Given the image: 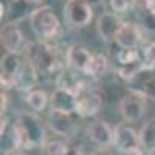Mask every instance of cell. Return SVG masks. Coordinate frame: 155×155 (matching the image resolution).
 <instances>
[{
  "label": "cell",
  "mask_w": 155,
  "mask_h": 155,
  "mask_svg": "<svg viewBox=\"0 0 155 155\" xmlns=\"http://www.w3.org/2000/svg\"><path fill=\"white\" fill-rule=\"evenodd\" d=\"M48 124L51 130L59 137H71L76 132V126H74V121L71 120V113L50 110Z\"/></svg>",
  "instance_id": "4fadbf2b"
},
{
  "label": "cell",
  "mask_w": 155,
  "mask_h": 155,
  "mask_svg": "<svg viewBox=\"0 0 155 155\" xmlns=\"http://www.w3.org/2000/svg\"><path fill=\"white\" fill-rule=\"evenodd\" d=\"M109 68V59L106 54L102 53H93L92 61L88 64V68L85 71V74L90 76H102Z\"/></svg>",
  "instance_id": "d6986e66"
},
{
  "label": "cell",
  "mask_w": 155,
  "mask_h": 155,
  "mask_svg": "<svg viewBox=\"0 0 155 155\" xmlns=\"http://www.w3.org/2000/svg\"><path fill=\"white\" fill-rule=\"evenodd\" d=\"M67 155H82V152H81L79 147H70L68 152H67Z\"/></svg>",
  "instance_id": "484cf974"
},
{
  "label": "cell",
  "mask_w": 155,
  "mask_h": 155,
  "mask_svg": "<svg viewBox=\"0 0 155 155\" xmlns=\"http://www.w3.org/2000/svg\"><path fill=\"white\" fill-rule=\"evenodd\" d=\"M147 109V96L141 92L127 93L120 102V113L126 123H137L144 116Z\"/></svg>",
  "instance_id": "277c9868"
},
{
  "label": "cell",
  "mask_w": 155,
  "mask_h": 155,
  "mask_svg": "<svg viewBox=\"0 0 155 155\" xmlns=\"http://www.w3.org/2000/svg\"><path fill=\"white\" fill-rule=\"evenodd\" d=\"M143 64H144V70H150V68L155 67V42L149 44V45L144 48Z\"/></svg>",
  "instance_id": "7402d4cb"
},
{
  "label": "cell",
  "mask_w": 155,
  "mask_h": 155,
  "mask_svg": "<svg viewBox=\"0 0 155 155\" xmlns=\"http://www.w3.org/2000/svg\"><path fill=\"white\" fill-rule=\"evenodd\" d=\"M11 135L14 149H33L47 144L44 123L34 113H20L11 126Z\"/></svg>",
  "instance_id": "6da1fadb"
},
{
  "label": "cell",
  "mask_w": 155,
  "mask_h": 155,
  "mask_svg": "<svg viewBox=\"0 0 155 155\" xmlns=\"http://www.w3.org/2000/svg\"><path fill=\"white\" fill-rule=\"evenodd\" d=\"M140 143L141 149L152 153L155 150V118L147 120L140 130Z\"/></svg>",
  "instance_id": "e0dca14e"
},
{
  "label": "cell",
  "mask_w": 155,
  "mask_h": 155,
  "mask_svg": "<svg viewBox=\"0 0 155 155\" xmlns=\"http://www.w3.org/2000/svg\"><path fill=\"white\" fill-rule=\"evenodd\" d=\"M2 45L6 50V53H12V54H20L30 47L25 41L23 33L14 23L5 25L2 28Z\"/></svg>",
  "instance_id": "9c48e42d"
},
{
  "label": "cell",
  "mask_w": 155,
  "mask_h": 155,
  "mask_svg": "<svg viewBox=\"0 0 155 155\" xmlns=\"http://www.w3.org/2000/svg\"><path fill=\"white\" fill-rule=\"evenodd\" d=\"M70 146L62 140H51L45 144L47 155H67Z\"/></svg>",
  "instance_id": "ffe728a7"
},
{
  "label": "cell",
  "mask_w": 155,
  "mask_h": 155,
  "mask_svg": "<svg viewBox=\"0 0 155 155\" xmlns=\"http://www.w3.org/2000/svg\"><path fill=\"white\" fill-rule=\"evenodd\" d=\"M143 41V34L137 23L134 22H124L121 30L118 31L115 42L121 50H137V47Z\"/></svg>",
  "instance_id": "30bf717a"
},
{
  "label": "cell",
  "mask_w": 155,
  "mask_h": 155,
  "mask_svg": "<svg viewBox=\"0 0 155 155\" xmlns=\"http://www.w3.org/2000/svg\"><path fill=\"white\" fill-rule=\"evenodd\" d=\"M23 64L20 54H12L6 53L2 58V64H0V85L2 88L8 90L12 87H17L20 73L23 70Z\"/></svg>",
  "instance_id": "5b68a950"
},
{
  "label": "cell",
  "mask_w": 155,
  "mask_h": 155,
  "mask_svg": "<svg viewBox=\"0 0 155 155\" xmlns=\"http://www.w3.org/2000/svg\"><path fill=\"white\" fill-rule=\"evenodd\" d=\"M25 3H28V5H36V3H41L42 0H23Z\"/></svg>",
  "instance_id": "f1b7e54d"
},
{
  "label": "cell",
  "mask_w": 155,
  "mask_h": 155,
  "mask_svg": "<svg viewBox=\"0 0 155 155\" xmlns=\"http://www.w3.org/2000/svg\"><path fill=\"white\" fill-rule=\"evenodd\" d=\"M87 135L95 144L101 147H107L113 144L115 141V129H112L106 121H95L88 126Z\"/></svg>",
  "instance_id": "9a60e30c"
},
{
  "label": "cell",
  "mask_w": 155,
  "mask_h": 155,
  "mask_svg": "<svg viewBox=\"0 0 155 155\" xmlns=\"http://www.w3.org/2000/svg\"><path fill=\"white\" fill-rule=\"evenodd\" d=\"M0 98H2V116H3V113L6 112V104H8V96L2 92V95H0Z\"/></svg>",
  "instance_id": "d4e9b609"
},
{
  "label": "cell",
  "mask_w": 155,
  "mask_h": 155,
  "mask_svg": "<svg viewBox=\"0 0 155 155\" xmlns=\"http://www.w3.org/2000/svg\"><path fill=\"white\" fill-rule=\"evenodd\" d=\"M5 155H25V153L19 149H9L8 152H5Z\"/></svg>",
  "instance_id": "4316f807"
},
{
  "label": "cell",
  "mask_w": 155,
  "mask_h": 155,
  "mask_svg": "<svg viewBox=\"0 0 155 155\" xmlns=\"http://www.w3.org/2000/svg\"><path fill=\"white\" fill-rule=\"evenodd\" d=\"M102 107V96L98 92H90L85 90L84 93L79 95L76 104V115H79L81 118H90L95 116Z\"/></svg>",
  "instance_id": "7c38bea8"
},
{
  "label": "cell",
  "mask_w": 155,
  "mask_h": 155,
  "mask_svg": "<svg viewBox=\"0 0 155 155\" xmlns=\"http://www.w3.org/2000/svg\"><path fill=\"white\" fill-rule=\"evenodd\" d=\"M113 144L118 147L120 152L127 155H138L141 149L140 135L132 127L126 124H118L115 127V141Z\"/></svg>",
  "instance_id": "8992f818"
},
{
  "label": "cell",
  "mask_w": 155,
  "mask_h": 155,
  "mask_svg": "<svg viewBox=\"0 0 155 155\" xmlns=\"http://www.w3.org/2000/svg\"><path fill=\"white\" fill-rule=\"evenodd\" d=\"M113 12H126L130 6V0H109Z\"/></svg>",
  "instance_id": "603a6c76"
},
{
  "label": "cell",
  "mask_w": 155,
  "mask_h": 155,
  "mask_svg": "<svg viewBox=\"0 0 155 155\" xmlns=\"http://www.w3.org/2000/svg\"><path fill=\"white\" fill-rule=\"evenodd\" d=\"M149 155H155V150H153V152H152V153H149Z\"/></svg>",
  "instance_id": "f546056e"
},
{
  "label": "cell",
  "mask_w": 155,
  "mask_h": 155,
  "mask_svg": "<svg viewBox=\"0 0 155 155\" xmlns=\"http://www.w3.org/2000/svg\"><path fill=\"white\" fill-rule=\"evenodd\" d=\"M138 61H141V59H140V53L137 50H120L118 62L121 65H127V64H134Z\"/></svg>",
  "instance_id": "44dd1931"
},
{
  "label": "cell",
  "mask_w": 155,
  "mask_h": 155,
  "mask_svg": "<svg viewBox=\"0 0 155 155\" xmlns=\"http://www.w3.org/2000/svg\"><path fill=\"white\" fill-rule=\"evenodd\" d=\"M124 20L116 12H101L96 20V31L102 42H115L118 31L121 30Z\"/></svg>",
  "instance_id": "ba28073f"
},
{
  "label": "cell",
  "mask_w": 155,
  "mask_h": 155,
  "mask_svg": "<svg viewBox=\"0 0 155 155\" xmlns=\"http://www.w3.org/2000/svg\"><path fill=\"white\" fill-rule=\"evenodd\" d=\"M64 19L71 28H84L93 19V8L88 0H67L64 5Z\"/></svg>",
  "instance_id": "3957f363"
},
{
  "label": "cell",
  "mask_w": 155,
  "mask_h": 155,
  "mask_svg": "<svg viewBox=\"0 0 155 155\" xmlns=\"http://www.w3.org/2000/svg\"><path fill=\"white\" fill-rule=\"evenodd\" d=\"M30 61L34 64L39 71L44 73H54L61 67L56 50L47 44H39L33 50V56L30 58Z\"/></svg>",
  "instance_id": "52a82bcc"
},
{
  "label": "cell",
  "mask_w": 155,
  "mask_h": 155,
  "mask_svg": "<svg viewBox=\"0 0 155 155\" xmlns=\"http://www.w3.org/2000/svg\"><path fill=\"white\" fill-rule=\"evenodd\" d=\"M30 25H31L33 33L39 39H42V41L53 39L61 28L59 19L56 17L53 9L48 8V6H41V8L31 11Z\"/></svg>",
  "instance_id": "7a4b0ae2"
},
{
  "label": "cell",
  "mask_w": 155,
  "mask_h": 155,
  "mask_svg": "<svg viewBox=\"0 0 155 155\" xmlns=\"http://www.w3.org/2000/svg\"><path fill=\"white\" fill-rule=\"evenodd\" d=\"M132 2H134V5L137 8L147 9V11H150L153 8V5H155V0H132Z\"/></svg>",
  "instance_id": "cb8c5ba5"
},
{
  "label": "cell",
  "mask_w": 155,
  "mask_h": 155,
  "mask_svg": "<svg viewBox=\"0 0 155 155\" xmlns=\"http://www.w3.org/2000/svg\"><path fill=\"white\" fill-rule=\"evenodd\" d=\"M78 96L71 90L58 87L50 96V110H59L65 113H73L76 112V104H78Z\"/></svg>",
  "instance_id": "8fae6325"
},
{
  "label": "cell",
  "mask_w": 155,
  "mask_h": 155,
  "mask_svg": "<svg viewBox=\"0 0 155 155\" xmlns=\"http://www.w3.org/2000/svg\"><path fill=\"white\" fill-rule=\"evenodd\" d=\"M90 155H110L107 150H104V149H98V150H95V152H92Z\"/></svg>",
  "instance_id": "83f0119b"
},
{
  "label": "cell",
  "mask_w": 155,
  "mask_h": 155,
  "mask_svg": "<svg viewBox=\"0 0 155 155\" xmlns=\"http://www.w3.org/2000/svg\"><path fill=\"white\" fill-rule=\"evenodd\" d=\"M48 101H50L48 95L44 92V90H41V88H34V90H31V92H28L27 99H25L27 106L33 112H42L47 107Z\"/></svg>",
  "instance_id": "ac0fdd59"
},
{
  "label": "cell",
  "mask_w": 155,
  "mask_h": 155,
  "mask_svg": "<svg viewBox=\"0 0 155 155\" xmlns=\"http://www.w3.org/2000/svg\"><path fill=\"white\" fill-rule=\"evenodd\" d=\"M37 68L36 65L28 59V61H25L23 64V70L20 73V78H19V82H17V88L20 90H33V87L36 85V81H37Z\"/></svg>",
  "instance_id": "2e32d148"
},
{
  "label": "cell",
  "mask_w": 155,
  "mask_h": 155,
  "mask_svg": "<svg viewBox=\"0 0 155 155\" xmlns=\"http://www.w3.org/2000/svg\"><path fill=\"white\" fill-rule=\"evenodd\" d=\"M92 53L82 45H70L67 53H65V61H67V65L70 68H73L74 71H81L85 73L88 68V64L92 61Z\"/></svg>",
  "instance_id": "5bb4252c"
}]
</instances>
